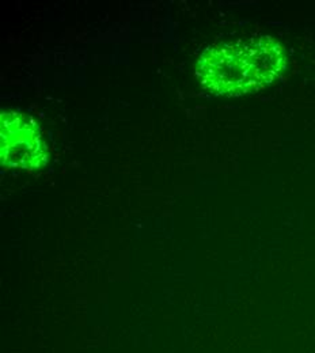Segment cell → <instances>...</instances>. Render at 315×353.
<instances>
[{"mask_svg":"<svg viewBox=\"0 0 315 353\" xmlns=\"http://www.w3.org/2000/svg\"><path fill=\"white\" fill-rule=\"evenodd\" d=\"M283 45L270 36L207 48L197 60L196 74L207 90L238 97L261 90L284 71Z\"/></svg>","mask_w":315,"mask_h":353,"instance_id":"cell-1","label":"cell"},{"mask_svg":"<svg viewBox=\"0 0 315 353\" xmlns=\"http://www.w3.org/2000/svg\"><path fill=\"white\" fill-rule=\"evenodd\" d=\"M0 131L1 165L4 168L33 172L45 165V143L37 124L30 117L18 112H3Z\"/></svg>","mask_w":315,"mask_h":353,"instance_id":"cell-2","label":"cell"}]
</instances>
